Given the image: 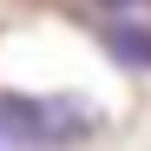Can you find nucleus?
Segmentation results:
<instances>
[{
  "label": "nucleus",
  "mask_w": 151,
  "mask_h": 151,
  "mask_svg": "<svg viewBox=\"0 0 151 151\" xmlns=\"http://www.w3.org/2000/svg\"><path fill=\"white\" fill-rule=\"evenodd\" d=\"M0 125L20 145H79L99 132V112L79 99H0Z\"/></svg>",
  "instance_id": "f257e3e1"
},
{
  "label": "nucleus",
  "mask_w": 151,
  "mask_h": 151,
  "mask_svg": "<svg viewBox=\"0 0 151 151\" xmlns=\"http://www.w3.org/2000/svg\"><path fill=\"white\" fill-rule=\"evenodd\" d=\"M105 46H112L125 66H151V27H112Z\"/></svg>",
  "instance_id": "f03ea898"
},
{
  "label": "nucleus",
  "mask_w": 151,
  "mask_h": 151,
  "mask_svg": "<svg viewBox=\"0 0 151 151\" xmlns=\"http://www.w3.org/2000/svg\"><path fill=\"white\" fill-rule=\"evenodd\" d=\"M118 7H151V0H118Z\"/></svg>",
  "instance_id": "7ed1b4c3"
}]
</instances>
